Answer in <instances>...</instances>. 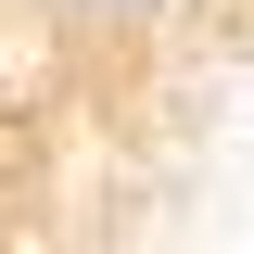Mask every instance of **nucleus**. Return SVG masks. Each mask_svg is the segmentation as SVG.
I'll list each match as a JSON object with an SVG mask.
<instances>
[{"label": "nucleus", "instance_id": "1", "mask_svg": "<svg viewBox=\"0 0 254 254\" xmlns=\"http://www.w3.org/2000/svg\"><path fill=\"white\" fill-rule=\"evenodd\" d=\"M26 13L64 26V38H89V51H127V38H165L190 0H26Z\"/></svg>", "mask_w": 254, "mask_h": 254}]
</instances>
